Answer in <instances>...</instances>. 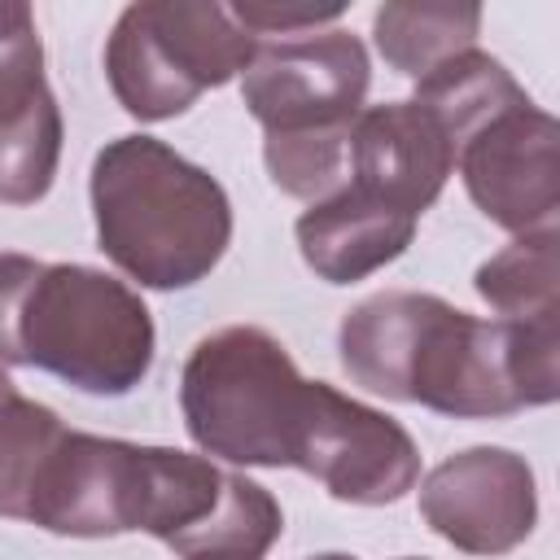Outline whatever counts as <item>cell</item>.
Returning <instances> with one entry per match:
<instances>
[{"label":"cell","instance_id":"6da1fadb","mask_svg":"<svg viewBox=\"0 0 560 560\" xmlns=\"http://www.w3.org/2000/svg\"><path fill=\"white\" fill-rule=\"evenodd\" d=\"M341 368L368 394L455 420H503L560 394V319H477L438 293L385 289L341 315Z\"/></svg>","mask_w":560,"mask_h":560},{"label":"cell","instance_id":"7a4b0ae2","mask_svg":"<svg viewBox=\"0 0 560 560\" xmlns=\"http://www.w3.org/2000/svg\"><path fill=\"white\" fill-rule=\"evenodd\" d=\"M153 315L144 298L96 267L0 254V363L122 398L153 368Z\"/></svg>","mask_w":560,"mask_h":560},{"label":"cell","instance_id":"3957f363","mask_svg":"<svg viewBox=\"0 0 560 560\" xmlns=\"http://www.w3.org/2000/svg\"><path fill=\"white\" fill-rule=\"evenodd\" d=\"M92 219L105 258L140 289H188L232 245L223 184L158 136H118L92 158Z\"/></svg>","mask_w":560,"mask_h":560},{"label":"cell","instance_id":"277c9868","mask_svg":"<svg viewBox=\"0 0 560 560\" xmlns=\"http://www.w3.org/2000/svg\"><path fill=\"white\" fill-rule=\"evenodd\" d=\"M368 83V48L341 26L258 39L241 101L262 127V162L280 192L324 201L346 184L350 127L363 114Z\"/></svg>","mask_w":560,"mask_h":560},{"label":"cell","instance_id":"5b68a950","mask_svg":"<svg viewBox=\"0 0 560 560\" xmlns=\"http://www.w3.org/2000/svg\"><path fill=\"white\" fill-rule=\"evenodd\" d=\"M306 407L311 381L258 324H228L201 337L179 376L188 438L210 459L245 468H293Z\"/></svg>","mask_w":560,"mask_h":560},{"label":"cell","instance_id":"8992f818","mask_svg":"<svg viewBox=\"0 0 560 560\" xmlns=\"http://www.w3.org/2000/svg\"><path fill=\"white\" fill-rule=\"evenodd\" d=\"M258 39L210 0L127 4L105 39V79L114 101L140 122H166L201 92L232 83L254 61Z\"/></svg>","mask_w":560,"mask_h":560},{"label":"cell","instance_id":"52a82bcc","mask_svg":"<svg viewBox=\"0 0 560 560\" xmlns=\"http://www.w3.org/2000/svg\"><path fill=\"white\" fill-rule=\"evenodd\" d=\"M136 529L179 560H262L284 534V512L267 486L219 468L210 455L144 446Z\"/></svg>","mask_w":560,"mask_h":560},{"label":"cell","instance_id":"ba28073f","mask_svg":"<svg viewBox=\"0 0 560 560\" xmlns=\"http://www.w3.org/2000/svg\"><path fill=\"white\" fill-rule=\"evenodd\" d=\"M293 468L315 477L341 503L385 508L420 481V451L394 416L341 394L328 381H311Z\"/></svg>","mask_w":560,"mask_h":560},{"label":"cell","instance_id":"9c48e42d","mask_svg":"<svg viewBox=\"0 0 560 560\" xmlns=\"http://www.w3.org/2000/svg\"><path fill=\"white\" fill-rule=\"evenodd\" d=\"M556 118L538 109L529 92L481 118L468 136L455 140V166L472 206L516 236L556 228Z\"/></svg>","mask_w":560,"mask_h":560},{"label":"cell","instance_id":"30bf717a","mask_svg":"<svg viewBox=\"0 0 560 560\" xmlns=\"http://www.w3.org/2000/svg\"><path fill=\"white\" fill-rule=\"evenodd\" d=\"M420 516L455 551L508 556L538 525L534 468L508 446L455 451L420 481Z\"/></svg>","mask_w":560,"mask_h":560},{"label":"cell","instance_id":"8fae6325","mask_svg":"<svg viewBox=\"0 0 560 560\" xmlns=\"http://www.w3.org/2000/svg\"><path fill=\"white\" fill-rule=\"evenodd\" d=\"M61 109L44 79V44L31 4L0 0V201L35 206L61 162Z\"/></svg>","mask_w":560,"mask_h":560},{"label":"cell","instance_id":"7c38bea8","mask_svg":"<svg viewBox=\"0 0 560 560\" xmlns=\"http://www.w3.org/2000/svg\"><path fill=\"white\" fill-rule=\"evenodd\" d=\"M140 451V442L66 429L31 486L26 521L61 538L136 534Z\"/></svg>","mask_w":560,"mask_h":560},{"label":"cell","instance_id":"4fadbf2b","mask_svg":"<svg viewBox=\"0 0 560 560\" xmlns=\"http://www.w3.org/2000/svg\"><path fill=\"white\" fill-rule=\"evenodd\" d=\"M455 171V144L442 122L416 101L363 105L350 127L346 184L420 219Z\"/></svg>","mask_w":560,"mask_h":560},{"label":"cell","instance_id":"5bb4252c","mask_svg":"<svg viewBox=\"0 0 560 560\" xmlns=\"http://www.w3.org/2000/svg\"><path fill=\"white\" fill-rule=\"evenodd\" d=\"M411 214L359 192L354 184H341L324 201H311L298 223V249L302 262L324 280V284H354L394 262L411 241H416Z\"/></svg>","mask_w":560,"mask_h":560},{"label":"cell","instance_id":"9a60e30c","mask_svg":"<svg viewBox=\"0 0 560 560\" xmlns=\"http://www.w3.org/2000/svg\"><path fill=\"white\" fill-rule=\"evenodd\" d=\"M477 35H481V9L477 4H402V0H389L372 13L376 52L398 74H407L411 83L433 74L442 61L477 48Z\"/></svg>","mask_w":560,"mask_h":560},{"label":"cell","instance_id":"2e32d148","mask_svg":"<svg viewBox=\"0 0 560 560\" xmlns=\"http://www.w3.org/2000/svg\"><path fill=\"white\" fill-rule=\"evenodd\" d=\"M477 298L516 324H547L560 319V258H556V228L525 232L499 254H490L472 276Z\"/></svg>","mask_w":560,"mask_h":560},{"label":"cell","instance_id":"e0dca14e","mask_svg":"<svg viewBox=\"0 0 560 560\" xmlns=\"http://www.w3.org/2000/svg\"><path fill=\"white\" fill-rule=\"evenodd\" d=\"M61 433H66L61 416L26 398L0 368V516L4 521L26 516L31 486Z\"/></svg>","mask_w":560,"mask_h":560},{"label":"cell","instance_id":"ac0fdd59","mask_svg":"<svg viewBox=\"0 0 560 560\" xmlns=\"http://www.w3.org/2000/svg\"><path fill=\"white\" fill-rule=\"evenodd\" d=\"M228 13L254 39H289V35H311L324 22H337L346 13V4H262V0H241V4H228Z\"/></svg>","mask_w":560,"mask_h":560},{"label":"cell","instance_id":"d6986e66","mask_svg":"<svg viewBox=\"0 0 560 560\" xmlns=\"http://www.w3.org/2000/svg\"><path fill=\"white\" fill-rule=\"evenodd\" d=\"M311 560H359V556H350V551H319V556H311Z\"/></svg>","mask_w":560,"mask_h":560},{"label":"cell","instance_id":"ffe728a7","mask_svg":"<svg viewBox=\"0 0 560 560\" xmlns=\"http://www.w3.org/2000/svg\"><path fill=\"white\" fill-rule=\"evenodd\" d=\"M402 560H424V556H402Z\"/></svg>","mask_w":560,"mask_h":560}]
</instances>
